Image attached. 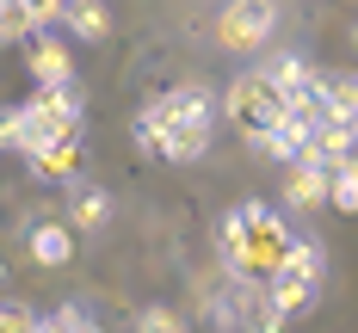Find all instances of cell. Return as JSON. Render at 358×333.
<instances>
[{
	"mask_svg": "<svg viewBox=\"0 0 358 333\" xmlns=\"http://www.w3.org/2000/svg\"><path fill=\"white\" fill-rule=\"evenodd\" d=\"M290 247H296V235H290L266 204H241L235 216L222 222V259H229V272H235L241 284H272V278L285 272Z\"/></svg>",
	"mask_w": 358,
	"mask_h": 333,
	"instance_id": "1",
	"label": "cell"
},
{
	"mask_svg": "<svg viewBox=\"0 0 358 333\" xmlns=\"http://www.w3.org/2000/svg\"><path fill=\"white\" fill-rule=\"evenodd\" d=\"M80 136V87H56V93H37L31 105H19V148L31 154L43 142H69Z\"/></svg>",
	"mask_w": 358,
	"mask_h": 333,
	"instance_id": "2",
	"label": "cell"
},
{
	"mask_svg": "<svg viewBox=\"0 0 358 333\" xmlns=\"http://www.w3.org/2000/svg\"><path fill=\"white\" fill-rule=\"evenodd\" d=\"M222 111H229V124H235V130H248L253 142H259L266 130H278V124L290 117V99L272 87V80H266V74H241V80L229 87Z\"/></svg>",
	"mask_w": 358,
	"mask_h": 333,
	"instance_id": "3",
	"label": "cell"
},
{
	"mask_svg": "<svg viewBox=\"0 0 358 333\" xmlns=\"http://www.w3.org/2000/svg\"><path fill=\"white\" fill-rule=\"evenodd\" d=\"M143 124H155V130H179V136H210L216 99L204 93V87H173V93H161V99L143 111Z\"/></svg>",
	"mask_w": 358,
	"mask_h": 333,
	"instance_id": "4",
	"label": "cell"
},
{
	"mask_svg": "<svg viewBox=\"0 0 358 333\" xmlns=\"http://www.w3.org/2000/svg\"><path fill=\"white\" fill-rule=\"evenodd\" d=\"M272 25H278V6H272V0H235V6H222L216 37H222V50L248 56V50H259V43L272 37Z\"/></svg>",
	"mask_w": 358,
	"mask_h": 333,
	"instance_id": "5",
	"label": "cell"
},
{
	"mask_svg": "<svg viewBox=\"0 0 358 333\" xmlns=\"http://www.w3.org/2000/svg\"><path fill=\"white\" fill-rule=\"evenodd\" d=\"M327 179H334V173H327L322 161H309V154H303V161H290V185H285V198L296 204V210H309V204H327Z\"/></svg>",
	"mask_w": 358,
	"mask_h": 333,
	"instance_id": "6",
	"label": "cell"
},
{
	"mask_svg": "<svg viewBox=\"0 0 358 333\" xmlns=\"http://www.w3.org/2000/svg\"><path fill=\"white\" fill-rule=\"evenodd\" d=\"M56 19H62L80 43H106V37H111V19H106V6H99V0H62V13H56Z\"/></svg>",
	"mask_w": 358,
	"mask_h": 333,
	"instance_id": "7",
	"label": "cell"
},
{
	"mask_svg": "<svg viewBox=\"0 0 358 333\" xmlns=\"http://www.w3.org/2000/svg\"><path fill=\"white\" fill-rule=\"evenodd\" d=\"M31 74H37V87H43V93L74 87V62H69V50H62L56 37H43V43L31 50Z\"/></svg>",
	"mask_w": 358,
	"mask_h": 333,
	"instance_id": "8",
	"label": "cell"
},
{
	"mask_svg": "<svg viewBox=\"0 0 358 333\" xmlns=\"http://www.w3.org/2000/svg\"><path fill=\"white\" fill-rule=\"evenodd\" d=\"M266 80L285 93L290 105H296V99H315V87H322V80H315V68H309L303 56H278V62L266 68Z\"/></svg>",
	"mask_w": 358,
	"mask_h": 333,
	"instance_id": "9",
	"label": "cell"
},
{
	"mask_svg": "<svg viewBox=\"0 0 358 333\" xmlns=\"http://www.w3.org/2000/svg\"><path fill=\"white\" fill-rule=\"evenodd\" d=\"M31 173H37V179H74V173H80V136L31 148Z\"/></svg>",
	"mask_w": 358,
	"mask_h": 333,
	"instance_id": "10",
	"label": "cell"
},
{
	"mask_svg": "<svg viewBox=\"0 0 358 333\" xmlns=\"http://www.w3.org/2000/svg\"><path fill=\"white\" fill-rule=\"evenodd\" d=\"M309 136H315V124H303V117H285L278 130H266V136H259V148H266L272 161H303V154H309Z\"/></svg>",
	"mask_w": 358,
	"mask_h": 333,
	"instance_id": "11",
	"label": "cell"
},
{
	"mask_svg": "<svg viewBox=\"0 0 358 333\" xmlns=\"http://www.w3.org/2000/svg\"><path fill=\"white\" fill-rule=\"evenodd\" d=\"M309 296H315V284H303V278H290V272H278V278L266 284V309L290 321L296 309H309Z\"/></svg>",
	"mask_w": 358,
	"mask_h": 333,
	"instance_id": "12",
	"label": "cell"
},
{
	"mask_svg": "<svg viewBox=\"0 0 358 333\" xmlns=\"http://www.w3.org/2000/svg\"><path fill=\"white\" fill-rule=\"evenodd\" d=\"M106 222H111V198L99 185H80L74 191V235H99Z\"/></svg>",
	"mask_w": 358,
	"mask_h": 333,
	"instance_id": "13",
	"label": "cell"
},
{
	"mask_svg": "<svg viewBox=\"0 0 358 333\" xmlns=\"http://www.w3.org/2000/svg\"><path fill=\"white\" fill-rule=\"evenodd\" d=\"M69 253H74V235L62 228V222H43V228H31V259H37V265H62Z\"/></svg>",
	"mask_w": 358,
	"mask_h": 333,
	"instance_id": "14",
	"label": "cell"
},
{
	"mask_svg": "<svg viewBox=\"0 0 358 333\" xmlns=\"http://www.w3.org/2000/svg\"><path fill=\"white\" fill-rule=\"evenodd\" d=\"M322 105H327V117H346V124H352V117H358V74H334V80H322Z\"/></svg>",
	"mask_w": 358,
	"mask_h": 333,
	"instance_id": "15",
	"label": "cell"
},
{
	"mask_svg": "<svg viewBox=\"0 0 358 333\" xmlns=\"http://www.w3.org/2000/svg\"><path fill=\"white\" fill-rule=\"evenodd\" d=\"M327 204H334V210H358V161L334 167V179H327Z\"/></svg>",
	"mask_w": 358,
	"mask_h": 333,
	"instance_id": "16",
	"label": "cell"
},
{
	"mask_svg": "<svg viewBox=\"0 0 358 333\" xmlns=\"http://www.w3.org/2000/svg\"><path fill=\"white\" fill-rule=\"evenodd\" d=\"M285 272H290V278H303V284H322V247H315V241H296L290 259H285Z\"/></svg>",
	"mask_w": 358,
	"mask_h": 333,
	"instance_id": "17",
	"label": "cell"
},
{
	"mask_svg": "<svg viewBox=\"0 0 358 333\" xmlns=\"http://www.w3.org/2000/svg\"><path fill=\"white\" fill-rule=\"evenodd\" d=\"M136 333H185V327H179V315L167 302H148L143 315H136Z\"/></svg>",
	"mask_w": 358,
	"mask_h": 333,
	"instance_id": "18",
	"label": "cell"
},
{
	"mask_svg": "<svg viewBox=\"0 0 358 333\" xmlns=\"http://www.w3.org/2000/svg\"><path fill=\"white\" fill-rule=\"evenodd\" d=\"M50 327H56V333H99V327H93V315H80V309H56Z\"/></svg>",
	"mask_w": 358,
	"mask_h": 333,
	"instance_id": "19",
	"label": "cell"
},
{
	"mask_svg": "<svg viewBox=\"0 0 358 333\" xmlns=\"http://www.w3.org/2000/svg\"><path fill=\"white\" fill-rule=\"evenodd\" d=\"M19 31H31V19L19 13V0H0V37H19Z\"/></svg>",
	"mask_w": 358,
	"mask_h": 333,
	"instance_id": "20",
	"label": "cell"
},
{
	"mask_svg": "<svg viewBox=\"0 0 358 333\" xmlns=\"http://www.w3.org/2000/svg\"><path fill=\"white\" fill-rule=\"evenodd\" d=\"M19 13H25L31 25H50V19L62 13V0H19Z\"/></svg>",
	"mask_w": 358,
	"mask_h": 333,
	"instance_id": "21",
	"label": "cell"
},
{
	"mask_svg": "<svg viewBox=\"0 0 358 333\" xmlns=\"http://www.w3.org/2000/svg\"><path fill=\"white\" fill-rule=\"evenodd\" d=\"M0 333H31V315L13 309V302H0Z\"/></svg>",
	"mask_w": 358,
	"mask_h": 333,
	"instance_id": "22",
	"label": "cell"
},
{
	"mask_svg": "<svg viewBox=\"0 0 358 333\" xmlns=\"http://www.w3.org/2000/svg\"><path fill=\"white\" fill-rule=\"evenodd\" d=\"M352 43H358V31H352Z\"/></svg>",
	"mask_w": 358,
	"mask_h": 333,
	"instance_id": "23",
	"label": "cell"
}]
</instances>
